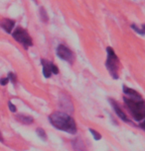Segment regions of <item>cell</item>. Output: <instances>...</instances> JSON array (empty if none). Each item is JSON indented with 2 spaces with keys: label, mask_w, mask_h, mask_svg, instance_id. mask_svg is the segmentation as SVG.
<instances>
[{
  "label": "cell",
  "mask_w": 145,
  "mask_h": 151,
  "mask_svg": "<svg viewBox=\"0 0 145 151\" xmlns=\"http://www.w3.org/2000/svg\"><path fill=\"white\" fill-rule=\"evenodd\" d=\"M49 121L56 129L75 134L77 132V124L72 116L63 112H55L49 116Z\"/></svg>",
  "instance_id": "cell-1"
},
{
  "label": "cell",
  "mask_w": 145,
  "mask_h": 151,
  "mask_svg": "<svg viewBox=\"0 0 145 151\" xmlns=\"http://www.w3.org/2000/svg\"><path fill=\"white\" fill-rule=\"evenodd\" d=\"M124 104L127 110L129 111L131 116L134 118L136 121L140 122L144 119L145 116V103L144 100H135L128 98V97L124 96Z\"/></svg>",
  "instance_id": "cell-2"
},
{
  "label": "cell",
  "mask_w": 145,
  "mask_h": 151,
  "mask_svg": "<svg viewBox=\"0 0 145 151\" xmlns=\"http://www.w3.org/2000/svg\"><path fill=\"white\" fill-rule=\"evenodd\" d=\"M107 52V58L106 61V66L109 70V74L111 75L112 78L118 79L119 77V67H120V62L119 58H117L116 53L111 47H106Z\"/></svg>",
  "instance_id": "cell-3"
},
{
  "label": "cell",
  "mask_w": 145,
  "mask_h": 151,
  "mask_svg": "<svg viewBox=\"0 0 145 151\" xmlns=\"http://www.w3.org/2000/svg\"><path fill=\"white\" fill-rule=\"evenodd\" d=\"M12 37L15 41L20 42L25 48H28L33 45V41L30 35L28 34L26 30H24L23 28H17V29L12 33Z\"/></svg>",
  "instance_id": "cell-4"
},
{
  "label": "cell",
  "mask_w": 145,
  "mask_h": 151,
  "mask_svg": "<svg viewBox=\"0 0 145 151\" xmlns=\"http://www.w3.org/2000/svg\"><path fill=\"white\" fill-rule=\"evenodd\" d=\"M57 55L61 59L70 62V63H73L74 60H75V55H74V52L65 45H58V47H57Z\"/></svg>",
  "instance_id": "cell-5"
},
{
  "label": "cell",
  "mask_w": 145,
  "mask_h": 151,
  "mask_svg": "<svg viewBox=\"0 0 145 151\" xmlns=\"http://www.w3.org/2000/svg\"><path fill=\"white\" fill-rule=\"evenodd\" d=\"M41 64L43 65V75L44 77L50 78L52 74H58L59 68L51 61H48L46 59H41Z\"/></svg>",
  "instance_id": "cell-6"
},
{
  "label": "cell",
  "mask_w": 145,
  "mask_h": 151,
  "mask_svg": "<svg viewBox=\"0 0 145 151\" xmlns=\"http://www.w3.org/2000/svg\"><path fill=\"white\" fill-rule=\"evenodd\" d=\"M109 102H110V104H111V106L113 108V110H114V112L116 113V115L119 116V119H121L122 121L125 122H129V124H132L131 121H130V119H128V116L125 115V113H124L123 111L121 110L120 106H119V105L116 103L114 100L109 99Z\"/></svg>",
  "instance_id": "cell-7"
},
{
  "label": "cell",
  "mask_w": 145,
  "mask_h": 151,
  "mask_svg": "<svg viewBox=\"0 0 145 151\" xmlns=\"http://www.w3.org/2000/svg\"><path fill=\"white\" fill-rule=\"evenodd\" d=\"M14 25H15V22L10 19H3L0 21V27H1L6 33H9V34L12 32Z\"/></svg>",
  "instance_id": "cell-8"
},
{
  "label": "cell",
  "mask_w": 145,
  "mask_h": 151,
  "mask_svg": "<svg viewBox=\"0 0 145 151\" xmlns=\"http://www.w3.org/2000/svg\"><path fill=\"white\" fill-rule=\"evenodd\" d=\"M123 93L125 94V97H128V98H131V99H135V100L143 99L138 92H136L135 90H133L131 88H128L126 86H123Z\"/></svg>",
  "instance_id": "cell-9"
},
{
  "label": "cell",
  "mask_w": 145,
  "mask_h": 151,
  "mask_svg": "<svg viewBox=\"0 0 145 151\" xmlns=\"http://www.w3.org/2000/svg\"><path fill=\"white\" fill-rule=\"evenodd\" d=\"M17 119H19L22 124H30L33 122V119L30 116H24V115H18L17 116Z\"/></svg>",
  "instance_id": "cell-10"
},
{
  "label": "cell",
  "mask_w": 145,
  "mask_h": 151,
  "mask_svg": "<svg viewBox=\"0 0 145 151\" xmlns=\"http://www.w3.org/2000/svg\"><path fill=\"white\" fill-rule=\"evenodd\" d=\"M36 132H37V134L39 135L40 138H42L44 141L47 140V134H46V132H45V130L43 129H41V127H38Z\"/></svg>",
  "instance_id": "cell-11"
},
{
  "label": "cell",
  "mask_w": 145,
  "mask_h": 151,
  "mask_svg": "<svg viewBox=\"0 0 145 151\" xmlns=\"http://www.w3.org/2000/svg\"><path fill=\"white\" fill-rule=\"evenodd\" d=\"M131 28H132V29H134L135 32H137L138 34H140L141 36H143V35H144V33H145V25H144V24H142L141 29H139L138 27H136V25H134V24H132V25H131Z\"/></svg>",
  "instance_id": "cell-12"
},
{
  "label": "cell",
  "mask_w": 145,
  "mask_h": 151,
  "mask_svg": "<svg viewBox=\"0 0 145 151\" xmlns=\"http://www.w3.org/2000/svg\"><path fill=\"white\" fill-rule=\"evenodd\" d=\"M90 133L93 135V138L95 139V140H99V139L101 138V135L99 134V133L98 132H95V129H90Z\"/></svg>",
  "instance_id": "cell-13"
},
{
  "label": "cell",
  "mask_w": 145,
  "mask_h": 151,
  "mask_svg": "<svg viewBox=\"0 0 145 151\" xmlns=\"http://www.w3.org/2000/svg\"><path fill=\"white\" fill-rule=\"evenodd\" d=\"M8 80H9V81H11V82H12V83L13 84H16V75H15V74H14V73H12V72H10L9 74H8Z\"/></svg>",
  "instance_id": "cell-14"
},
{
  "label": "cell",
  "mask_w": 145,
  "mask_h": 151,
  "mask_svg": "<svg viewBox=\"0 0 145 151\" xmlns=\"http://www.w3.org/2000/svg\"><path fill=\"white\" fill-rule=\"evenodd\" d=\"M9 82V80H8V78H1L0 79V84L2 85V86H5V85H7V83Z\"/></svg>",
  "instance_id": "cell-15"
},
{
  "label": "cell",
  "mask_w": 145,
  "mask_h": 151,
  "mask_svg": "<svg viewBox=\"0 0 145 151\" xmlns=\"http://www.w3.org/2000/svg\"><path fill=\"white\" fill-rule=\"evenodd\" d=\"M8 106H9L10 110H11V112H16V107L12 104V102H10V101H9V103H8Z\"/></svg>",
  "instance_id": "cell-16"
},
{
  "label": "cell",
  "mask_w": 145,
  "mask_h": 151,
  "mask_svg": "<svg viewBox=\"0 0 145 151\" xmlns=\"http://www.w3.org/2000/svg\"><path fill=\"white\" fill-rule=\"evenodd\" d=\"M0 141H2V142H3V136L1 135V132H0Z\"/></svg>",
  "instance_id": "cell-17"
}]
</instances>
